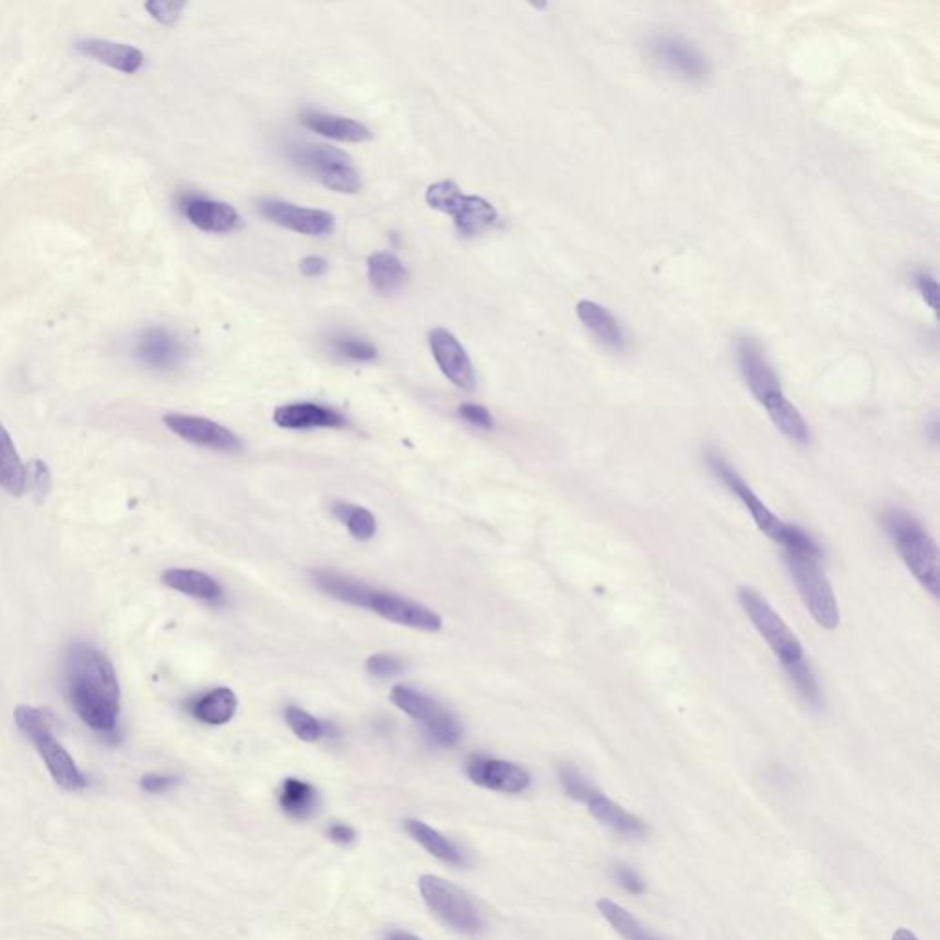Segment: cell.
Segmentation results:
<instances>
[{"label":"cell","instance_id":"8992f818","mask_svg":"<svg viewBox=\"0 0 940 940\" xmlns=\"http://www.w3.org/2000/svg\"><path fill=\"white\" fill-rule=\"evenodd\" d=\"M739 603L751 624L772 649L775 658L780 659L786 676L792 681L812 670L805 658V649L797 640V635L759 592L753 588H740Z\"/></svg>","mask_w":940,"mask_h":940},{"label":"cell","instance_id":"60d3db41","mask_svg":"<svg viewBox=\"0 0 940 940\" xmlns=\"http://www.w3.org/2000/svg\"><path fill=\"white\" fill-rule=\"evenodd\" d=\"M185 2H147L145 10L151 13V17L156 19L162 24H174L180 17V13L185 10Z\"/></svg>","mask_w":940,"mask_h":940},{"label":"cell","instance_id":"d4e9b609","mask_svg":"<svg viewBox=\"0 0 940 940\" xmlns=\"http://www.w3.org/2000/svg\"><path fill=\"white\" fill-rule=\"evenodd\" d=\"M162 583L168 588L190 595L193 599L219 600L223 597V588L209 573L199 570H186V568H171L162 573Z\"/></svg>","mask_w":940,"mask_h":940},{"label":"cell","instance_id":"7a4b0ae2","mask_svg":"<svg viewBox=\"0 0 940 940\" xmlns=\"http://www.w3.org/2000/svg\"><path fill=\"white\" fill-rule=\"evenodd\" d=\"M311 578L314 586L323 594L346 605L373 611L390 623L423 632H438L443 627L441 616L427 605L386 590L373 588L360 579L330 570L312 571Z\"/></svg>","mask_w":940,"mask_h":940},{"label":"cell","instance_id":"7c38bea8","mask_svg":"<svg viewBox=\"0 0 940 940\" xmlns=\"http://www.w3.org/2000/svg\"><path fill=\"white\" fill-rule=\"evenodd\" d=\"M646 48L652 59L678 80L700 83L710 78V61L694 43L681 35L656 34Z\"/></svg>","mask_w":940,"mask_h":940},{"label":"cell","instance_id":"cb8c5ba5","mask_svg":"<svg viewBox=\"0 0 940 940\" xmlns=\"http://www.w3.org/2000/svg\"><path fill=\"white\" fill-rule=\"evenodd\" d=\"M188 711L195 721L209 726H225L234 718L237 711L236 692L228 687H217L214 691L204 692L191 700Z\"/></svg>","mask_w":940,"mask_h":940},{"label":"cell","instance_id":"e0dca14e","mask_svg":"<svg viewBox=\"0 0 940 940\" xmlns=\"http://www.w3.org/2000/svg\"><path fill=\"white\" fill-rule=\"evenodd\" d=\"M428 344H430L433 360L438 364L439 370L443 371V376L454 386L473 390L476 377H474L471 357L467 349L462 346V342L457 341L451 331L436 328L428 333Z\"/></svg>","mask_w":940,"mask_h":940},{"label":"cell","instance_id":"e575fe53","mask_svg":"<svg viewBox=\"0 0 940 940\" xmlns=\"http://www.w3.org/2000/svg\"><path fill=\"white\" fill-rule=\"evenodd\" d=\"M333 352L338 357L347 358L353 362H371L379 355L377 347L370 341L349 335L336 336L333 341Z\"/></svg>","mask_w":940,"mask_h":940},{"label":"cell","instance_id":"ba28073f","mask_svg":"<svg viewBox=\"0 0 940 940\" xmlns=\"http://www.w3.org/2000/svg\"><path fill=\"white\" fill-rule=\"evenodd\" d=\"M287 155L295 166L312 175L328 190L338 193H358L362 190V177L346 151L333 145L301 142L289 145Z\"/></svg>","mask_w":940,"mask_h":940},{"label":"cell","instance_id":"f546056e","mask_svg":"<svg viewBox=\"0 0 940 940\" xmlns=\"http://www.w3.org/2000/svg\"><path fill=\"white\" fill-rule=\"evenodd\" d=\"M597 909L624 940H659L618 902L600 899L597 901Z\"/></svg>","mask_w":940,"mask_h":940},{"label":"cell","instance_id":"836d02e7","mask_svg":"<svg viewBox=\"0 0 940 940\" xmlns=\"http://www.w3.org/2000/svg\"><path fill=\"white\" fill-rule=\"evenodd\" d=\"M285 721L289 724L290 729L295 733L298 739L304 742H317L325 735V726L322 722L314 718L311 713L300 707H287L285 710Z\"/></svg>","mask_w":940,"mask_h":940},{"label":"cell","instance_id":"30bf717a","mask_svg":"<svg viewBox=\"0 0 940 940\" xmlns=\"http://www.w3.org/2000/svg\"><path fill=\"white\" fill-rule=\"evenodd\" d=\"M419 891L427 906L443 920L449 928L460 935L476 937L484 929V918L468 894L443 878L425 874L419 878Z\"/></svg>","mask_w":940,"mask_h":940},{"label":"cell","instance_id":"1f68e13d","mask_svg":"<svg viewBox=\"0 0 940 940\" xmlns=\"http://www.w3.org/2000/svg\"><path fill=\"white\" fill-rule=\"evenodd\" d=\"M336 520H341L342 524L346 525L347 531L352 533L357 540H371L376 537L377 520L368 509L362 505H355L349 502H336L331 508Z\"/></svg>","mask_w":940,"mask_h":940},{"label":"cell","instance_id":"4316f807","mask_svg":"<svg viewBox=\"0 0 940 940\" xmlns=\"http://www.w3.org/2000/svg\"><path fill=\"white\" fill-rule=\"evenodd\" d=\"M0 487L12 497H21L26 490V467L19 456L12 436L0 423Z\"/></svg>","mask_w":940,"mask_h":940},{"label":"cell","instance_id":"b9f144b4","mask_svg":"<svg viewBox=\"0 0 940 940\" xmlns=\"http://www.w3.org/2000/svg\"><path fill=\"white\" fill-rule=\"evenodd\" d=\"M179 785V777L168 773H147L140 780V788L147 794H166Z\"/></svg>","mask_w":940,"mask_h":940},{"label":"cell","instance_id":"f6af8a7d","mask_svg":"<svg viewBox=\"0 0 940 940\" xmlns=\"http://www.w3.org/2000/svg\"><path fill=\"white\" fill-rule=\"evenodd\" d=\"M331 842H335L341 847H347L357 840V832L353 831L352 826L346 823H335L330 829Z\"/></svg>","mask_w":940,"mask_h":940},{"label":"cell","instance_id":"52a82bcc","mask_svg":"<svg viewBox=\"0 0 940 940\" xmlns=\"http://www.w3.org/2000/svg\"><path fill=\"white\" fill-rule=\"evenodd\" d=\"M13 718L24 737L34 745L40 759L47 764L52 780L61 788L69 792L87 788L85 775L81 773L69 751L64 750L61 742L56 739L45 711L29 705H19L17 710L13 711Z\"/></svg>","mask_w":940,"mask_h":940},{"label":"cell","instance_id":"8d00e7d4","mask_svg":"<svg viewBox=\"0 0 940 940\" xmlns=\"http://www.w3.org/2000/svg\"><path fill=\"white\" fill-rule=\"evenodd\" d=\"M26 489L37 502H45L52 490V473L43 460H34L26 468Z\"/></svg>","mask_w":940,"mask_h":940},{"label":"cell","instance_id":"8fae6325","mask_svg":"<svg viewBox=\"0 0 940 940\" xmlns=\"http://www.w3.org/2000/svg\"><path fill=\"white\" fill-rule=\"evenodd\" d=\"M707 467L711 468V473L715 474L718 481H722V484L726 485L727 489L731 490L733 497L739 498L740 503L751 514V519H753L762 535L770 538L772 543L785 546L786 538L790 535L792 524H786L777 514L772 513L768 509L766 503L757 497L755 490L746 484L745 478L721 454L710 452L707 454Z\"/></svg>","mask_w":940,"mask_h":940},{"label":"cell","instance_id":"ee69618b","mask_svg":"<svg viewBox=\"0 0 940 940\" xmlns=\"http://www.w3.org/2000/svg\"><path fill=\"white\" fill-rule=\"evenodd\" d=\"M330 263L322 255H307L300 263V272L307 277H320L328 272Z\"/></svg>","mask_w":940,"mask_h":940},{"label":"cell","instance_id":"6da1fadb","mask_svg":"<svg viewBox=\"0 0 940 940\" xmlns=\"http://www.w3.org/2000/svg\"><path fill=\"white\" fill-rule=\"evenodd\" d=\"M64 689L70 705L85 726L115 733L120 721V683L115 665L87 643L70 646L64 662Z\"/></svg>","mask_w":940,"mask_h":940},{"label":"cell","instance_id":"277c9868","mask_svg":"<svg viewBox=\"0 0 940 940\" xmlns=\"http://www.w3.org/2000/svg\"><path fill=\"white\" fill-rule=\"evenodd\" d=\"M786 568L796 584L802 605L821 629L834 630L840 624V605L821 566L823 549L807 531L792 525L785 546Z\"/></svg>","mask_w":940,"mask_h":940},{"label":"cell","instance_id":"83f0119b","mask_svg":"<svg viewBox=\"0 0 940 940\" xmlns=\"http://www.w3.org/2000/svg\"><path fill=\"white\" fill-rule=\"evenodd\" d=\"M406 831L438 860L452 864V866H462L465 861L462 850L449 837H444L441 832L433 831L432 826H428L427 823L419 820H408L406 821Z\"/></svg>","mask_w":940,"mask_h":940},{"label":"cell","instance_id":"d590c367","mask_svg":"<svg viewBox=\"0 0 940 940\" xmlns=\"http://www.w3.org/2000/svg\"><path fill=\"white\" fill-rule=\"evenodd\" d=\"M559 781L566 796L575 799V801L584 802V805L588 802L590 797L594 796L595 792H599L584 777L583 773L579 772L578 768H560Z\"/></svg>","mask_w":940,"mask_h":940},{"label":"cell","instance_id":"4fadbf2b","mask_svg":"<svg viewBox=\"0 0 940 940\" xmlns=\"http://www.w3.org/2000/svg\"><path fill=\"white\" fill-rule=\"evenodd\" d=\"M134 357L142 366L153 371L179 370L188 358V346L168 328L151 325L140 331L136 336Z\"/></svg>","mask_w":940,"mask_h":940},{"label":"cell","instance_id":"9c48e42d","mask_svg":"<svg viewBox=\"0 0 940 940\" xmlns=\"http://www.w3.org/2000/svg\"><path fill=\"white\" fill-rule=\"evenodd\" d=\"M425 201L430 209L451 215L457 230L463 236H478L489 230L498 221V212L487 199L478 195H465L460 186L451 180H441L428 186Z\"/></svg>","mask_w":940,"mask_h":940},{"label":"cell","instance_id":"f35d334b","mask_svg":"<svg viewBox=\"0 0 940 940\" xmlns=\"http://www.w3.org/2000/svg\"><path fill=\"white\" fill-rule=\"evenodd\" d=\"M913 282H915L918 295L923 296V300L926 301V306L931 311L937 312V301H939V283H937V277L931 272L918 271L913 276Z\"/></svg>","mask_w":940,"mask_h":940},{"label":"cell","instance_id":"5bb4252c","mask_svg":"<svg viewBox=\"0 0 940 940\" xmlns=\"http://www.w3.org/2000/svg\"><path fill=\"white\" fill-rule=\"evenodd\" d=\"M260 212L265 219L274 225L296 231L301 236H331L336 228L335 215L325 210L306 209L293 202L263 199L260 201Z\"/></svg>","mask_w":940,"mask_h":940},{"label":"cell","instance_id":"ab89813d","mask_svg":"<svg viewBox=\"0 0 940 940\" xmlns=\"http://www.w3.org/2000/svg\"><path fill=\"white\" fill-rule=\"evenodd\" d=\"M457 414H460L463 421H467L473 427L484 428V430H490V428L495 427V419H492L490 412L485 406H481V404L463 403L457 408Z\"/></svg>","mask_w":940,"mask_h":940},{"label":"cell","instance_id":"9a60e30c","mask_svg":"<svg viewBox=\"0 0 940 940\" xmlns=\"http://www.w3.org/2000/svg\"><path fill=\"white\" fill-rule=\"evenodd\" d=\"M162 421L168 430L188 443L204 447L210 451L241 452V439L237 438L230 428L223 427L206 417L168 414Z\"/></svg>","mask_w":940,"mask_h":940},{"label":"cell","instance_id":"ac0fdd59","mask_svg":"<svg viewBox=\"0 0 940 940\" xmlns=\"http://www.w3.org/2000/svg\"><path fill=\"white\" fill-rule=\"evenodd\" d=\"M179 209L191 225L210 234H230L242 226L241 215L231 204L209 197H180Z\"/></svg>","mask_w":940,"mask_h":940},{"label":"cell","instance_id":"3957f363","mask_svg":"<svg viewBox=\"0 0 940 940\" xmlns=\"http://www.w3.org/2000/svg\"><path fill=\"white\" fill-rule=\"evenodd\" d=\"M737 362L746 386L750 388L753 397L768 412L775 428L794 443L807 447L812 433L805 421L801 412L788 401L780 377L772 368L761 346L751 336H740L737 341Z\"/></svg>","mask_w":940,"mask_h":940},{"label":"cell","instance_id":"f1b7e54d","mask_svg":"<svg viewBox=\"0 0 940 940\" xmlns=\"http://www.w3.org/2000/svg\"><path fill=\"white\" fill-rule=\"evenodd\" d=\"M279 807H282L283 812L295 818V820H307L317 812V788L306 781L290 777L283 783L282 790H279Z\"/></svg>","mask_w":940,"mask_h":940},{"label":"cell","instance_id":"d6986e66","mask_svg":"<svg viewBox=\"0 0 940 940\" xmlns=\"http://www.w3.org/2000/svg\"><path fill=\"white\" fill-rule=\"evenodd\" d=\"M75 50L93 59L96 63L105 64L121 74H136L145 63V56L140 48L110 39H81L75 43Z\"/></svg>","mask_w":940,"mask_h":940},{"label":"cell","instance_id":"4dcf8cb0","mask_svg":"<svg viewBox=\"0 0 940 940\" xmlns=\"http://www.w3.org/2000/svg\"><path fill=\"white\" fill-rule=\"evenodd\" d=\"M390 700L397 710L403 711L414 721L423 722V724L430 721L441 710V705L432 697L406 686L393 687L392 692H390Z\"/></svg>","mask_w":940,"mask_h":940},{"label":"cell","instance_id":"7dc6e473","mask_svg":"<svg viewBox=\"0 0 940 940\" xmlns=\"http://www.w3.org/2000/svg\"><path fill=\"white\" fill-rule=\"evenodd\" d=\"M384 940H423V939H419V937H416V935L404 933V931H393V933L388 935L386 939H384Z\"/></svg>","mask_w":940,"mask_h":940},{"label":"cell","instance_id":"d6a6232c","mask_svg":"<svg viewBox=\"0 0 940 940\" xmlns=\"http://www.w3.org/2000/svg\"><path fill=\"white\" fill-rule=\"evenodd\" d=\"M425 731L430 742L441 748H454L463 735L460 722L443 707L430 721L425 722Z\"/></svg>","mask_w":940,"mask_h":940},{"label":"cell","instance_id":"74e56055","mask_svg":"<svg viewBox=\"0 0 940 940\" xmlns=\"http://www.w3.org/2000/svg\"><path fill=\"white\" fill-rule=\"evenodd\" d=\"M366 669L370 673L373 678H379V680H388V678H393V676L401 675L404 669L403 659L397 658V656H393V654H373L366 662Z\"/></svg>","mask_w":940,"mask_h":940},{"label":"cell","instance_id":"bcb514c9","mask_svg":"<svg viewBox=\"0 0 940 940\" xmlns=\"http://www.w3.org/2000/svg\"><path fill=\"white\" fill-rule=\"evenodd\" d=\"M893 940H920L917 935L909 931V929L901 928L896 929L893 935Z\"/></svg>","mask_w":940,"mask_h":940},{"label":"cell","instance_id":"484cf974","mask_svg":"<svg viewBox=\"0 0 940 940\" xmlns=\"http://www.w3.org/2000/svg\"><path fill=\"white\" fill-rule=\"evenodd\" d=\"M368 279L377 293L381 295H393L403 289L408 279V271L403 261L392 252H373L368 258Z\"/></svg>","mask_w":940,"mask_h":940},{"label":"cell","instance_id":"ffe728a7","mask_svg":"<svg viewBox=\"0 0 940 940\" xmlns=\"http://www.w3.org/2000/svg\"><path fill=\"white\" fill-rule=\"evenodd\" d=\"M274 423L287 430H309V428H344L346 417L330 406L318 403H293L279 406L274 412Z\"/></svg>","mask_w":940,"mask_h":940},{"label":"cell","instance_id":"603a6c76","mask_svg":"<svg viewBox=\"0 0 940 940\" xmlns=\"http://www.w3.org/2000/svg\"><path fill=\"white\" fill-rule=\"evenodd\" d=\"M586 807L600 825L608 826L614 832L629 837H641L646 834V825L638 816L624 810L621 805L611 801L610 797H606L600 792H595L594 796L590 797Z\"/></svg>","mask_w":940,"mask_h":940},{"label":"cell","instance_id":"44dd1931","mask_svg":"<svg viewBox=\"0 0 940 940\" xmlns=\"http://www.w3.org/2000/svg\"><path fill=\"white\" fill-rule=\"evenodd\" d=\"M578 317L584 328L595 336V341L611 352H623L627 347V336L621 323L605 307L592 300H581L578 304Z\"/></svg>","mask_w":940,"mask_h":940},{"label":"cell","instance_id":"7402d4cb","mask_svg":"<svg viewBox=\"0 0 940 940\" xmlns=\"http://www.w3.org/2000/svg\"><path fill=\"white\" fill-rule=\"evenodd\" d=\"M301 123L312 133L325 136V139L338 140V142H352L360 144L373 139V133L360 121L346 118V116L325 115V112H306L301 116Z\"/></svg>","mask_w":940,"mask_h":940},{"label":"cell","instance_id":"7bdbcfd3","mask_svg":"<svg viewBox=\"0 0 940 940\" xmlns=\"http://www.w3.org/2000/svg\"><path fill=\"white\" fill-rule=\"evenodd\" d=\"M614 878L618 880L619 885L624 889V891H629L630 894H643L645 893V882H643V878L634 871V869H630L629 866H619L614 867Z\"/></svg>","mask_w":940,"mask_h":940},{"label":"cell","instance_id":"5b68a950","mask_svg":"<svg viewBox=\"0 0 940 940\" xmlns=\"http://www.w3.org/2000/svg\"><path fill=\"white\" fill-rule=\"evenodd\" d=\"M882 524L913 578L937 599L940 584L939 548L931 535L915 516L902 509H888L883 513Z\"/></svg>","mask_w":940,"mask_h":940},{"label":"cell","instance_id":"2e32d148","mask_svg":"<svg viewBox=\"0 0 940 940\" xmlns=\"http://www.w3.org/2000/svg\"><path fill=\"white\" fill-rule=\"evenodd\" d=\"M467 775L474 785L502 794H522L531 786V775L525 768L495 757H471Z\"/></svg>","mask_w":940,"mask_h":940}]
</instances>
